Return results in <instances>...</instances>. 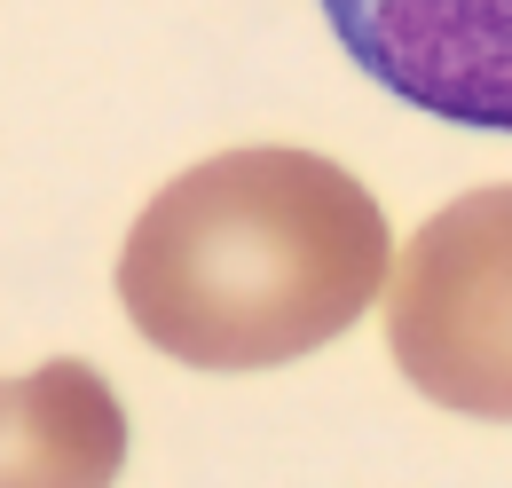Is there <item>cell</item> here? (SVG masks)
Instances as JSON below:
<instances>
[{
	"label": "cell",
	"instance_id": "7a4b0ae2",
	"mask_svg": "<svg viewBox=\"0 0 512 488\" xmlns=\"http://www.w3.org/2000/svg\"><path fill=\"white\" fill-rule=\"evenodd\" d=\"M386 347L457 418L512 426V182L465 189L386 276Z\"/></svg>",
	"mask_w": 512,
	"mask_h": 488
},
{
	"label": "cell",
	"instance_id": "6da1fadb",
	"mask_svg": "<svg viewBox=\"0 0 512 488\" xmlns=\"http://www.w3.org/2000/svg\"><path fill=\"white\" fill-rule=\"evenodd\" d=\"M386 276L379 197L316 150L253 142L142 205L119 252V307L190 370H276L355 331Z\"/></svg>",
	"mask_w": 512,
	"mask_h": 488
},
{
	"label": "cell",
	"instance_id": "277c9868",
	"mask_svg": "<svg viewBox=\"0 0 512 488\" xmlns=\"http://www.w3.org/2000/svg\"><path fill=\"white\" fill-rule=\"evenodd\" d=\"M127 410L119 386L79 355L0 378V488H119Z\"/></svg>",
	"mask_w": 512,
	"mask_h": 488
},
{
	"label": "cell",
	"instance_id": "3957f363",
	"mask_svg": "<svg viewBox=\"0 0 512 488\" xmlns=\"http://www.w3.org/2000/svg\"><path fill=\"white\" fill-rule=\"evenodd\" d=\"M323 16L394 103L512 134V0H323Z\"/></svg>",
	"mask_w": 512,
	"mask_h": 488
}]
</instances>
